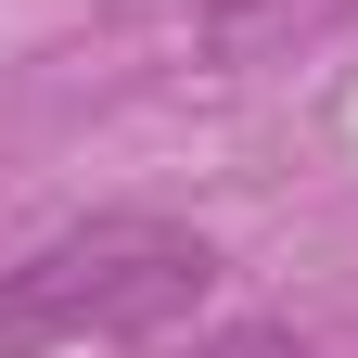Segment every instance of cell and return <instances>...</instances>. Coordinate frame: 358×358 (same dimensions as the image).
Masks as SVG:
<instances>
[{
	"mask_svg": "<svg viewBox=\"0 0 358 358\" xmlns=\"http://www.w3.org/2000/svg\"><path fill=\"white\" fill-rule=\"evenodd\" d=\"M217 282V243L179 217H77V231L0 256V358H77V345H141L192 320Z\"/></svg>",
	"mask_w": 358,
	"mask_h": 358,
	"instance_id": "cell-1",
	"label": "cell"
},
{
	"mask_svg": "<svg viewBox=\"0 0 358 358\" xmlns=\"http://www.w3.org/2000/svg\"><path fill=\"white\" fill-rule=\"evenodd\" d=\"M179 358H307L294 333H268V320H231V333H192Z\"/></svg>",
	"mask_w": 358,
	"mask_h": 358,
	"instance_id": "cell-2",
	"label": "cell"
}]
</instances>
